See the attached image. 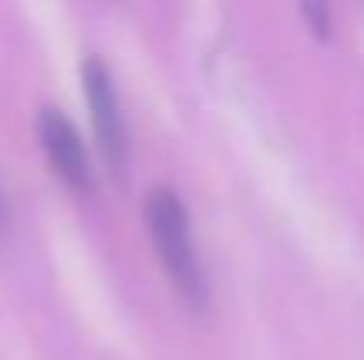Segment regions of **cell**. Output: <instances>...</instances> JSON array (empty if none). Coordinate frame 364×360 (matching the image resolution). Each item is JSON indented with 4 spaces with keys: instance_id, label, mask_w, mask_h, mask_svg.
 Returning <instances> with one entry per match:
<instances>
[{
    "instance_id": "6da1fadb",
    "label": "cell",
    "mask_w": 364,
    "mask_h": 360,
    "mask_svg": "<svg viewBox=\"0 0 364 360\" xmlns=\"http://www.w3.org/2000/svg\"><path fill=\"white\" fill-rule=\"evenodd\" d=\"M145 227H149L152 247H156L173 290L191 307H205L209 286H205L202 258H198V247H195V234H191V216H188V209H184V202L173 187H152L149 191Z\"/></svg>"
},
{
    "instance_id": "7a4b0ae2",
    "label": "cell",
    "mask_w": 364,
    "mask_h": 360,
    "mask_svg": "<svg viewBox=\"0 0 364 360\" xmlns=\"http://www.w3.org/2000/svg\"><path fill=\"white\" fill-rule=\"evenodd\" d=\"M82 85H85V103H89V117H92L100 156H103L110 173H124L131 141H127V120L121 114V96H117L110 67L100 57H85Z\"/></svg>"
},
{
    "instance_id": "3957f363",
    "label": "cell",
    "mask_w": 364,
    "mask_h": 360,
    "mask_svg": "<svg viewBox=\"0 0 364 360\" xmlns=\"http://www.w3.org/2000/svg\"><path fill=\"white\" fill-rule=\"evenodd\" d=\"M36 134H39V145H43L53 173L78 195L92 191V163H89V152H85L78 131L71 127V120L57 107H43L36 117Z\"/></svg>"
},
{
    "instance_id": "277c9868",
    "label": "cell",
    "mask_w": 364,
    "mask_h": 360,
    "mask_svg": "<svg viewBox=\"0 0 364 360\" xmlns=\"http://www.w3.org/2000/svg\"><path fill=\"white\" fill-rule=\"evenodd\" d=\"M301 11H304V21L311 25V32L318 39L329 36L333 21H329V0H301Z\"/></svg>"
},
{
    "instance_id": "5b68a950",
    "label": "cell",
    "mask_w": 364,
    "mask_h": 360,
    "mask_svg": "<svg viewBox=\"0 0 364 360\" xmlns=\"http://www.w3.org/2000/svg\"><path fill=\"white\" fill-rule=\"evenodd\" d=\"M4 223H7V209H4V191H0V230H4Z\"/></svg>"
}]
</instances>
